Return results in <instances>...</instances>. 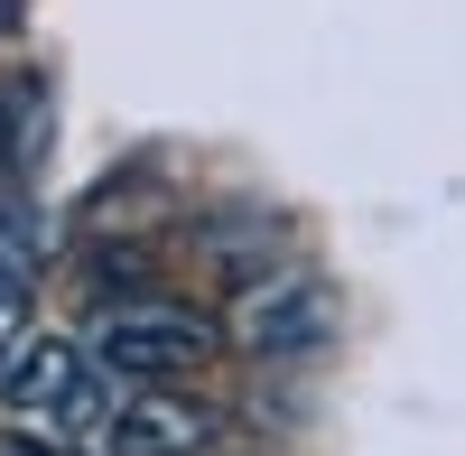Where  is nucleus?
<instances>
[{
    "label": "nucleus",
    "mask_w": 465,
    "mask_h": 456,
    "mask_svg": "<svg viewBox=\"0 0 465 456\" xmlns=\"http://www.w3.org/2000/svg\"><path fill=\"white\" fill-rule=\"evenodd\" d=\"M214 429H223V410L196 401V382H131L94 438L103 456H205Z\"/></svg>",
    "instance_id": "20e7f679"
},
{
    "label": "nucleus",
    "mask_w": 465,
    "mask_h": 456,
    "mask_svg": "<svg viewBox=\"0 0 465 456\" xmlns=\"http://www.w3.org/2000/svg\"><path fill=\"white\" fill-rule=\"evenodd\" d=\"M0 401H10L19 429H47V438H94L112 420V363L94 345H74V335H28V345L0 363Z\"/></svg>",
    "instance_id": "f257e3e1"
},
{
    "label": "nucleus",
    "mask_w": 465,
    "mask_h": 456,
    "mask_svg": "<svg viewBox=\"0 0 465 456\" xmlns=\"http://www.w3.org/2000/svg\"><path fill=\"white\" fill-rule=\"evenodd\" d=\"M19 345H28V280L0 271V363H10Z\"/></svg>",
    "instance_id": "423d86ee"
},
{
    "label": "nucleus",
    "mask_w": 465,
    "mask_h": 456,
    "mask_svg": "<svg viewBox=\"0 0 465 456\" xmlns=\"http://www.w3.org/2000/svg\"><path fill=\"white\" fill-rule=\"evenodd\" d=\"M10 28H19V0H0V37H10Z\"/></svg>",
    "instance_id": "6e6552de"
},
{
    "label": "nucleus",
    "mask_w": 465,
    "mask_h": 456,
    "mask_svg": "<svg viewBox=\"0 0 465 456\" xmlns=\"http://www.w3.org/2000/svg\"><path fill=\"white\" fill-rule=\"evenodd\" d=\"M223 345L252 354V363H298V354H326L335 345V289L298 261H270L261 280H242L223 317Z\"/></svg>",
    "instance_id": "7ed1b4c3"
},
{
    "label": "nucleus",
    "mask_w": 465,
    "mask_h": 456,
    "mask_svg": "<svg viewBox=\"0 0 465 456\" xmlns=\"http://www.w3.org/2000/svg\"><path fill=\"white\" fill-rule=\"evenodd\" d=\"M0 456H74V438H47V429H0Z\"/></svg>",
    "instance_id": "0eeeda50"
},
{
    "label": "nucleus",
    "mask_w": 465,
    "mask_h": 456,
    "mask_svg": "<svg viewBox=\"0 0 465 456\" xmlns=\"http://www.w3.org/2000/svg\"><path fill=\"white\" fill-rule=\"evenodd\" d=\"M84 345L112 363V382H196L214 363V317H196L186 298H103L94 308V335Z\"/></svg>",
    "instance_id": "f03ea898"
},
{
    "label": "nucleus",
    "mask_w": 465,
    "mask_h": 456,
    "mask_svg": "<svg viewBox=\"0 0 465 456\" xmlns=\"http://www.w3.org/2000/svg\"><path fill=\"white\" fill-rule=\"evenodd\" d=\"M37 159H47V84L19 74V84H0V186H28Z\"/></svg>",
    "instance_id": "39448f33"
},
{
    "label": "nucleus",
    "mask_w": 465,
    "mask_h": 456,
    "mask_svg": "<svg viewBox=\"0 0 465 456\" xmlns=\"http://www.w3.org/2000/svg\"><path fill=\"white\" fill-rule=\"evenodd\" d=\"M205 456H252V447H205Z\"/></svg>",
    "instance_id": "1a4fd4ad"
}]
</instances>
